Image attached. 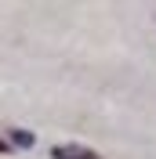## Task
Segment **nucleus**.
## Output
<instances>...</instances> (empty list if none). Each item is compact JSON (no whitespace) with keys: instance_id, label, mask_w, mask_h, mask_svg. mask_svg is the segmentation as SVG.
<instances>
[{"instance_id":"1","label":"nucleus","mask_w":156,"mask_h":159,"mask_svg":"<svg viewBox=\"0 0 156 159\" xmlns=\"http://www.w3.org/2000/svg\"><path fill=\"white\" fill-rule=\"evenodd\" d=\"M51 156H55V159H102L98 152L84 148V145H55V148H51Z\"/></svg>"}]
</instances>
